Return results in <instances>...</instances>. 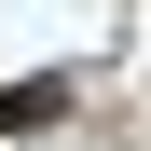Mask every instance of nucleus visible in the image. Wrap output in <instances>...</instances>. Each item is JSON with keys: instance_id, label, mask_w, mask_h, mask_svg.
Segmentation results:
<instances>
[{"instance_id": "obj_1", "label": "nucleus", "mask_w": 151, "mask_h": 151, "mask_svg": "<svg viewBox=\"0 0 151 151\" xmlns=\"http://www.w3.org/2000/svg\"><path fill=\"white\" fill-rule=\"evenodd\" d=\"M69 110V69H28V83H0V137H28V124Z\"/></svg>"}]
</instances>
